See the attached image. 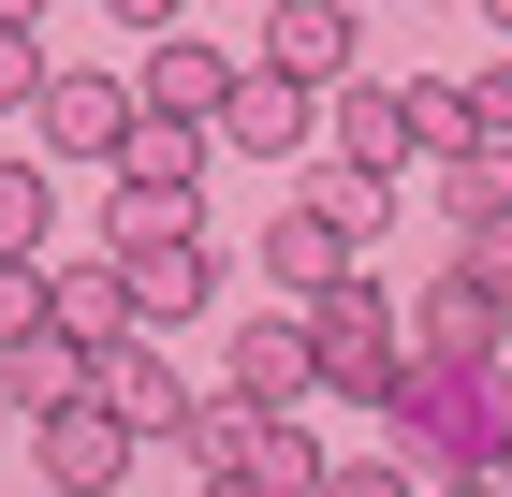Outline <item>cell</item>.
Wrapping results in <instances>:
<instances>
[{
	"label": "cell",
	"mask_w": 512,
	"mask_h": 497,
	"mask_svg": "<svg viewBox=\"0 0 512 497\" xmlns=\"http://www.w3.org/2000/svg\"><path fill=\"white\" fill-rule=\"evenodd\" d=\"M103 15H118V30H176V0H103Z\"/></svg>",
	"instance_id": "27"
},
{
	"label": "cell",
	"mask_w": 512,
	"mask_h": 497,
	"mask_svg": "<svg viewBox=\"0 0 512 497\" xmlns=\"http://www.w3.org/2000/svg\"><path fill=\"white\" fill-rule=\"evenodd\" d=\"M278 424H293V410H249V395H191L176 454H191V468H264V439H278Z\"/></svg>",
	"instance_id": "18"
},
{
	"label": "cell",
	"mask_w": 512,
	"mask_h": 497,
	"mask_svg": "<svg viewBox=\"0 0 512 497\" xmlns=\"http://www.w3.org/2000/svg\"><path fill=\"white\" fill-rule=\"evenodd\" d=\"M264 74L337 88V74H352V0H264Z\"/></svg>",
	"instance_id": "12"
},
{
	"label": "cell",
	"mask_w": 512,
	"mask_h": 497,
	"mask_svg": "<svg viewBox=\"0 0 512 497\" xmlns=\"http://www.w3.org/2000/svg\"><path fill=\"white\" fill-rule=\"evenodd\" d=\"M410 351H439V366H498V351H512V293H483L469 264H439L425 293H410Z\"/></svg>",
	"instance_id": "3"
},
{
	"label": "cell",
	"mask_w": 512,
	"mask_h": 497,
	"mask_svg": "<svg viewBox=\"0 0 512 497\" xmlns=\"http://www.w3.org/2000/svg\"><path fill=\"white\" fill-rule=\"evenodd\" d=\"M44 220H59V205H44V161H0V249H15V264H44Z\"/></svg>",
	"instance_id": "20"
},
{
	"label": "cell",
	"mask_w": 512,
	"mask_h": 497,
	"mask_svg": "<svg viewBox=\"0 0 512 497\" xmlns=\"http://www.w3.org/2000/svg\"><path fill=\"white\" fill-rule=\"evenodd\" d=\"M308 497H425V468H410V454H322Z\"/></svg>",
	"instance_id": "21"
},
{
	"label": "cell",
	"mask_w": 512,
	"mask_h": 497,
	"mask_svg": "<svg viewBox=\"0 0 512 497\" xmlns=\"http://www.w3.org/2000/svg\"><path fill=\"white\" fill-rule=\"evenodd\" d=\"M191 497H278V483H249V468H191Z\"/></svg>",
	"instance_id": "25"
},
{
	"label": "cell",
	"mask_w": 512,
	"mask_h": 497,
	"mask_svg": "<svg viewBox=\"0 0 512 497\" xmlns=\"http://www.w3.org/2000/svg\"><path fill=\"white\" fill-rule=\"evenodd\" d=\"M439 497H483V483H469V468H454V483H439Z\"/></svg>",
	"instance_id": "28"
},
{
	"label": "cell",
	"mask_w": 512,
	"mask_h": 497,
	"mask_svg": "<svg viewBox=\"0 0 512 497\" xmlns=\"http://www.w3.org/2000/svg\"><path fill=\"white\" fill-rule=\"evenodd\" d=\"M0 424H15V395H0Z\"/></svg>",
	"instance_id": "31"
},
{
	"label": "cell",
	"mask_w": 512,
	"mask_h": 497,
	"mask_svg": "<svg viewBox=\"0 0 512 497\" xmlns=\"http://www.w3.org/2000/svg\"><path fill=\"white\" fill-rule=\"evenodd\" d=\"M205 147H220V117H161V103H132V132H118V191H176V205H191V191H205Z\"/></svg>",
	"instance_id": "9"
},
{
	"label": "cell",
	"mask_w": 512,
	"mask_h": 497,
	"mask_svg": "<svg viewBox=\"0 0 512 497\" xmlns=\"http://www.w3.org/2000/svg\"><path fill=\"white\" fill-rule=\"evenodd\" d=\"M264 278H278V293H337V278H352V234H337L308 191H293V205L264 220Z\"/></svg>",
	"instance_id": "15"
},
{
	"label": "cell",
	"mask_w": 512,
	"mask_h": 497,
	"mask_svg": "<svg viewBox=\"0 0 512 497\" xmlns=\"http://www.w3.org/2000/svg\"><path fill=\"white\" fill-rule=\"evenodd\" d=\"M59 337H88V351H118V337H147V307H132L118 249H88V264H59Z\"/></svg>",
	"instance_id": "16"
},
{
	"label": "cell",
	"mask_w": 512,
	"mask_h": 497,
	"mask_svg": "<svg viewBox=\"0 0 512 497\" xmlns=\"http://www.w3.org/2000/svg\"><path fill=\"white\" fill-rule=\"evenodd\" d=\"M322 366H308V307L293 322H235V351H220V395H249V410H293Z\"/></svg>",
	"instance_id": "13"
},
{
	"label": "cell",
	"mask_w": 512,
	"mask_h": 497,
	"mask_svg": "<svg viewBox=\"0 0 512 497\" xmlns=\"http://www.w3.org/2000/svg\"><path fill=\"white\" fill-rule=\"evenodd\" d=\"M30 132H44V161H118V132H132V88H118V74H44Z\"/></svg>",
	"instance_id": "7"
},
{
	"label": "cell",
	"mask_w": 512,
	"mask_h": 497,
	"mask_svg": "<svg viewBox=\"0 0 512 497\" xmlns=\"http://www.w3.org/2000/svg\"><path fill=\"white\" fill-rule=\"evenodd\" d=\"M498 132H512V59L469 74V88H454V74H410V147H425V161H469V147H498Z\"/></svg>",
	"instance_id": "5"
},
{
	"label": "cell",
	"mask_w": 512,
	"mask_h": 497,
	"mask_svg": "<svg viewBox=\"0 0 512 497\" xmlns=\"http://www.w3.org/2000/svg\"><path fill=\"white\" fill-rule=\"evenodd\" d=\"M88 395H103V410H118L132 439H176V424H191V381L161 366V337H118L103 366H88Z\"/></svg>",
	"instance_id": "11"
},
{
	"label": "cell",
	"mask_w": 512,
	"mask_h": 497,
	"mask_svg": "<svg viewBox=\"0 0 512 497\" xmlns=\"http://www.w3.org/2000/svg\"><path fill=\"white\" fill-rule=\"evenodd\" d=\"M498 205H512V132L469 147V161H439V220H498Z\"/></svg>",
	"instance_id": "19"
},
{
	"label": "cell",
	"mask_w": 512,
	"mask_h": 497,
	"mask_svg": "<svg viewBox=\"0 0 512 497\" xmlns=\"http://www.w3.org/2000/svg\"><path fill=\"white\" fill-rule=\"evenodd\" d=\"M469 483H483V497H512V424H498V454H469Z\"/></svg>",
	"instance_id": "26"
},
{
	"label": "cell",
	"mask_w": 512,
	"mask_h": 497,
	"mask_svg": "<svg viewBox=\"0 0 512 497\" xmlns=\"http://www.w3.org/2000/svg\"><path fill=\"white\" fill-rule=\"evenodd\" d=\"M30 454H44V483H59V497H118V468L147 454V439H132L103 395H74V410H44V424H30Z\"/></svg>",
	"instance_id": "4"
},
{
	"label": "cell",
	"mask_w": 512,
	"mask_h": 497,
	"mask_svg": "<svg viewBox=\"0 0 512 497\" xmlns=\"http://www.w3.org/2000/svg\"><path fill=\"white\" fill-rule=\"evenodd\" d=\"M235 74H249V59H220V44H191V30H147L132 103H161V117H220V103H235Z\"/></svg>",
	"instance_id": "14"
},
{
	"label": "cell",
	"mask_w": 512,
	"mask_h": 497,
	"mask_svg": "<svg viewBox=\"0 0 512 497\" xmlns=\"http://www.w3.org/2000/svg\"><path fill=\"white\" fill-rule=\"evenodd\" d=\"M0 15H44V0H0Z\"/></svg>",
	"instance_id": "29"
},
{
	"label": "cell",
	"mask_w": 512,
	"mask_h": 497,
	"mask_svg": "<svg viewBox=\"0 0 512 497\" xmlns=\"http://www.w3.org/2000/svg\"><path fill=\"white\" fill-rule=\"evenodd\" d=\"M322 132V88H293V74H264V59H249L235 74V103H220V147H249V161H293Z\"/></svg>",
	"instance_id": "10"
},
{
	"label": "cell",
	"mask_w": 512,
	"mask_h": 497,
	"mask_svg": "<svg viewBox=\"0 0 512 497\" xmlns=\"http://www.w3.org/2000/svg\"><path fill=\"white\" fill-rule=\"evenodd\" d=\"M322 132H337V161L381 176V191H395V161H425V147H410V88H366V74L322 88Z\"/></svg>",
	"instance_id": "8"
},
{
	"label": "cell",
	"mask_w": 512,
	"mask_h": 497,
	"mask_svg": "<svg viewBox=\"0 0 512 497\" xmlns=\"http://www.w3.org/2000/svg\"><path fill=\"white\" fill-rule=\"evenodd\" d=\"M454 264H469L483 293H512V205H498V220H454Z\"/></svg>",
	"instance_id": "24"
},
{
	"label": "cell",
	"mask_w": 512,
	"mask_h": 497,
	"mask_svg": "<svg viewBox=\"0 0 512 497\" xmlns=\"http://www.w3.org/2000/svg\"><path fill=\"white\" fill-rule=\"evenodd\" d=\"M308 366H322V395H366V410H381V395L410 381V307L366 293V278L308 293Z\"/></svg>",
	"instance_id": "2"
},
{
	"label": "cell",
	"mask_w": 512,
	"mask_h": 497,
	"mask_svg": "<svg viewBox=\"0 0 512 497\" xmlns=\"http://www.w3.org/2000/svg\"><path fill=\"white\" fill-rule=\"evenodd\" d=\"M44 74H59L44 30H30V15H0V103H44Z\"/></svg>",
	"instance_id": "23"
},
{
	"label": "cell",
	"mask_w": 512,
	"mask_h": 497,
	"mask_svg": "<svg viewBox=\"0 0 512 497\" xmlns=\"http://www.w3.org/2000/svg\"><path fill=\"white\" fill-rule=\"evenodd\" d=\"M498 424H512V395H498V366H439V351H410V381L381 395V454H410V468H454L469 454H498Z\"/></svg>",
	"instance_id": "1"
},
{
	"label": "cell",
	"mask_w": 512,
	"mask_h": 497,
	"mask_svg": "<svg viewBox=\"0 0 512 497\" xmlns=\"http://www.w3.org/2000/svg\"><path fill=\"white\" fill-rule=\"evenodd\" d=\"M88 366H103V351L44 322V337H15V351H0V395H15V410L44 424V410H74V395H88Z\"/></svg>",
	"instance_id": "17"
},
{
	"label": "cell",
	"mask_w": 512,
	"mask_h": 497,
	"mask_svg": "<svg viewBox=\"0 0 512 497\" xmlns=\"http://www.w3.org/2000/svg\"><path fill=\"white\" fill-rule=\"evenodd\" d=\"M118 278H132V307H147V322H205V293H220V249H205V220H191V234H132V249H118Z\"/></svg>",
	"instance_id": "6"
},
{
	"label": "cell",
	"mask_w": 512,
	"mask_h": 497,
	"mask_svg": "<svg viewBox=\"0 0 512 497\" xmlns=\"http://www.w3.org/2000/svg\"><path fill=\"white\" fill-rule=\"evenodd\" d=\"M483 15H498V30H512V0H483Z\"/></svg>",
	"instance_id": "30"
},
{
	"label": "cell",
	"mask_w": 512,
	"mask_h": 497,
	"mask_svg": "<svg viewBox=\"0 0 512 497\" xmlns=\"http://www.w3.org/2000/svg\"><path fill=\"white\" fill-rule=\"evenodd\" d=\"M44 322H59V278L0 249V351H15V337H44Z\"/></svg>",
	"instance_id": "22"
}]
</instances>
